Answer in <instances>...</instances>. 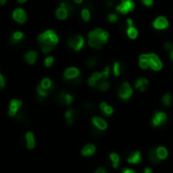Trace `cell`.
Instances as JSON below:
<instances>
[{"mask_svg": "<svg viewBox=\"0 0 173 173\" xmlns=\"http://www.w3.org/2000/svg\"><path fill=\"white\" fill-rule=\"evenodd\" d=\"M37 42L41 46L43 53L48 54L53 51L54 47L59 43V37L53 30H49L37 37Z\"/></svg>", "mask_w": 173, "mask_h": 173, "instance_id": "1", "label": "cell"}, {"mask_svg": "<svg viewBox=\"0 0 173 173\" xmlns=\"http://www.w3.org/2000/svg\"><path fill=\"white\" fill-rule=\"evenodd\" d=\"M64 79L66 80L68 84L76 86L80 84L82 81V78L80 76V71L76 67H70L65 70L64 72Z\"/></svg>", "mask_w": 173, "mask_h": 173, "instance_id": "2", "label": "cell"}, {"mask_svg": "<svg viewBox=\"0 0 173 173\" xmlns=\"http://www.w3.org/2000/svg\"><path fill=\"white\" fill-rule=\"evenodd\" d=\"M140 58L145 59L149 62V65H150V68L154 71H159L162 69L163 65L162 62L160 61V59L158 58L157 55L155 54H144V55H141Z\"/></svg>", "mask_w": 173, "mask_h": 173, "instance_id": "3", "label": "cell"}, {"mask_svg": "<svg viewBox=\"0 0 173 173\" xmlns=\"http://www.w3.org/2000/svg\"><path fill=\"white\" fill-rule=\"evenodd\" d=\"M117 95L123 100H127L133 95V89L128 82H123L117 88Z\"/></svg>", "mask_w": 173, "mask_h": 173, "instance_id": "4", "label": "cell"}, {"mask_svg": "<svg viewBox=\"0 0 173 173\" xmlns=\"http://www.w3.org/2000/svg\"><path fill=\"white\" fill-rule=\"evenodd\" d=\"M68 47L74 51H80L84 46V39L81 35H74L67 41Z\"/></svg>", "mask_w": 173, "mask_h": 173, "instance_id": "5", "label": "cell"}, {"mask_svg": "<svg viewBox=\"0 0 173 173\" xmlns=\"http://www.w3.org/2000/svg\"><path fill=\"white\" fill-rule=\"evenodd\" d=\"M88 45L91 48L99 50V49H101V47H102L104 44L95 35V32H94V30H91V32H88Z\"/></svg>", "mask_w": 173, "mask_h": 173, "instance_id": "6", "label": "cell"}, {"mask_svg": "<svg viewBox=\"0 0 173 173\" xmlns=\"http://www.w3.org/2000/svg\"><path fill=\"white\" fill-rule=\"evenodd\" d=\"M22 106V101L18 99H12L9 103V110H8V115L11 117H15L17 112L20 110V107Z\"/></svg>", "mask_w": 173, "mask_h": 173, "instance_id": "7", "label": "cell"}, {"mask_svg": "<svg viewBox=\"0 0 173 173\" xmlns=\"http://www.w3.org/2000/svg\"><path fill=\"white\" fill-rule=\"evenodd\" d=\"M12 17L16 22L22 25V23H25V21H27V12H25L22 8L18 7V8H16V9H14L13 10Z\"/></svg>", "mask_w": 173, "mask_h": 173, "instance_id": "8", "label": "cell"}, {"mask_svg": "<svg viewBox=\"0 0 173 173\" xmlns=\"http://www.w3.org/2000/svg\"><path fill=\"white\" fill-rule=\"evenodd\" d=\"M167 120V115L163 111H157L154 115V117L152 120V125L153 127H159L162 124H164Z\"/></svg>", "mask_w": 173, "mask_h": 173, "instance_id": "9", "label": "cell"}, {"mask_svg": "<svg viewBox=\"0 0 173 173\" xmlns=\"http://www.w3.org/2000/svg\"><path fill=\"white\" fill-rule=\"evenodd\" d=\"M168 25H169L168 20L164 17V16H158L153 22V27L158 30H165V28L168 27Z\"/></svg>", "mask_w": 173, "mask_h": 173, "instance_id": "10", "label": "cell"}, {"mask_svg": "<svg viewBox=\"0 0 173 173\" xmlns=\"http://www.w3.org/2000/svg\"><path fill=\"white\" fill-rule=\"evenodd\" d=\"M77 117H78V112L75 110L70 108V110H68L65 112L66 123H67V125H72L73 124H74L75 120H77Z\"/></svg>", "mask_w": 173, "mask_h": 173, "instance_id": "11", "label": "cell"}, {"mask_svg": "<svg viewBox=\"0 0 173 173\" xmlns=\"http://www.w3.org/2000/svg\"><path fill=\"white\" fill-rule=\"evenodd\" d=\"M91 123L94 127H96L97 129L101 130V131H104V130H106V128H107V123H106L102 117H94L92 118Z\"/></svg>", "mask_w": 173, "mask_h": 173, "instance_id": "12", "label": "cell"}, {"mask_svg": "<svg viewBox=\"0 0 173 173\" xmlns=\"http://www.w3.org/2000/svg\"><path fill=\"white\" fill-rule=\"evenodd\" d=\"M41 86L44 89L50 91L51 93L55 90V84L53 83V81H52L50 78H44V79L41 81Z\"/></svg>", "mask_w": 173, "mask_h": 173, "instance_id": "13", "label": "cell"}, {"mask_svg": "<svg viewBox=\"0 0 173 173\" xmlns=\"http://www.w3.org/2000/svg\"><path fill=\"white\" fill-rule=\"evenodd\" d=\"M127 160H128V162L131 163V164H139V163L142 161L141 152H139V151H136V152H134L132 154V155H130L129 157H128Z\"/></svg>", "mask_w": 173, "mask_h": 173, "instance_id": "14", "label": "cell"}, {"mask_svg": "<svg viewBox=\"0 0 173 173\" xmlns=\"http://www.w3.org/2000/svg\"><path fill=\"white\" fill-rule=\"evenodd\" d=\"M25 62L27 64H30V65H34L35 63V61H37V54L35 51H30L27 52V54L25 55Z\"/></svg>", "mask_w": 173, "mask_h": 173, "instance_id": "15", "label": "cell"}, {"mask_svg": "<svg viewBox=\"0 0 173 173\" xmlns=\"http://www.w3.org/2000/svg\"><path fill=\"white\" fill-rule=\"evenodd\" d=\"M148 84H149V81L146 78H139V79L135 82V88L140 89L141 91H145Z\"/></svg>", "mask_w": 173, "mask_h": 173, "instance_id": "16", "label": "cell"}, {"mask_svg": "<svg viewBox=\"0 0 173 173\" xmlns=\"http://www.w3.org/2000/svg\"><path fill=\"white\" fill-rule=\"evenodd\" d=\"M25 140H27V149L32 150V149L35 148V136L32 132H27L25 134Z\"/></svg>", "mask_w": 173, "mask_h": 173, "instance_id": "17", "label": "cell"}, {"mask_svg": "<svg viewBox=\"0 0 173 173\" xmlns=\"http://www.w3.org/2000/svg\"><path fill=\"white\" fill-rule=\"evenodd\" d=\"M95 150H96L95 146L92 145V144H88V145L83 147V149L81 150V154L83 156H87V157H88V156L93 155V154L95 153Z\"/></svg>", "mask_w": 173, "mask_h": 173, "instance_id": "18", "label": "cell"}, {"mask_svg": "<svg viewBox=\"0 0 173 173\" xmlns=\"http://www.w3.org/2000/svg\"><path fill=\"white\" fill-rule=\"evenodd\" d=\"M69 11L67 10L66 8H64V7L61 6L60 8H58L57 9V11H56V16H57V18L58 19H60V20H64V19H66V18L68 17V15H69Z\"/></svg>", "mask_w": 173, "mask_h": 173, "instance_id": "19", "label": "cell"}, {"mask_svg": "<svg viewBox=\"0 0 173 173\" xmlns=\"http://www.w3.org/2000/svg\"><path fill=\"white\" fill-rule=\"evenodd\" d=\"M25 39V35L21 32H13V35H11V44L17 45L18 43L22 42V40Z\"/></svg>", "mask_w": 173, "mask_h": 173, "instance_id": "20", "label": "cell"}, {"mask_svg": "<svg viewBox=\"0 0 173 173\" xmlns=\"http://www.w3.org/2000/svg\"><path fill=\"white\" fill-rule=\"evenodd\" d=\"M148 156H149V159H150V161L152 163H154V164H159L161 161H162L159 157H158L157 152H156L155 149H152V150L149 151Z\"/></svg>", "mask_w": 173, "mask_h": 173, "instance_id": "21", "label": "cell"}, {"mask_svg": "<svg viewBox=\"0 0 173 173\" xmlns=\"http://www.w3.org/2000/svg\"><path fill=\"white\" fill-rule=\"evenodd\" d=\"M99 107H100V110L103 112L104 115H107V117H110V115H112L113 108L111 107L110 105H107V104H106L105 102H101L100 105H99Z\"/></svg>", "mask_w": 173, "mask_h": 173, "instance_id": "22", "label": "cell"}, {"mask_svg": "<svg viewBox=\"0 0 173 173\" xmlns=\"http://www.w3.org/2000/svg\"><path fill=\"white\" fill-rule=\"evenodd\" d=\"M156 152H157L158 157H159L161 160L166 159L168 156V152H167L166 148H164V147H161V146L158 147V148L156 149Z\"/></svg>", "mask_w": 173, "mask_h": 173, "instance_id": "23", "label": "cell"}, {"mask_svg": "<svg viewBox=\"0 0 173 173\" xmlns=\"http://www.w3.org/2000/svg\"><path fill=\"white\" fill-rule=\"evenodd\" d=\"M123 67H124V65L120 62H115L113 64V66H112L113 75H115V76H120V73L123 72Z\"/></svg>", "mask_w": 173, "mask_h": 173, "instance_id": "24", "label": "cell"}, {"mask_svg": "<svg viewBox=\"0 0 173 173\" xmlns=\"http://www.w3.org/2000/svg\"><path fill=\"white\" fill-rule=\"evenodd\" d=\"M127 35L130 39L135 40V39H137V37H138V30H137V28L134 27H128L127 28Z\"/></svg>", "mask_w": 173, "mask_h": 173, "instance_id": "25", "label": "cell"}, {"mask_svg": "<svg viewBox=\"0 0 173 173\" xmlns=\"http://www.w3.org/2000/svg\"><path fill=\"white\" fill-rule=\"evenodd\" d=\"M110 84L107 80H101L98 83V85H97V87H98L101 91H106V90H108L110 89Z\"/></svg>", "mask_w": 173, "mask_h": 173, "instance_id": "26", "label": "cell"}, {"mask_svg": "<svg viewBox=\"0 0 173 173\" xmlns=\"http://www.w3.org/2000/svg\"><path fill=\"white\" fill-rule=\"evenodd\" d=\"M81 16H82V18H83V20H84V21H89V20H90V18H91V13H90L89 8L85 7V8L82 9V11H81Z\"/></svg>", "mask_w": 173, "mask_h": 173, "instance_id": "27", "label": "cell"}, {"mask_svg": "<svg viewBox=\"0 0 173 173\" xmlns=\"http://www.w3.org/2000/svg\"><path fill=\"white\" fill-rule=\"evenodd\" d=\"M96 64H97V58H96V57H94V56L89 57V58L86 60V65L88 66L89 68L95 67Z\"/></svg>", "mask_w": 173, "mask_h": 173, "instance_id": "28", "label": "cell"}, {"mask_svg": "<svg viewBox=\"0 0 173 173\" xmlns=\"http://www.w3.org/2000/svg\"><path fill=\"white\" fill-rule=\"evenodd\" d=\"M57 101H58V103L61 104V105H66V93L65 92L61 91L60 93L58 94Z\"/></svg>", "mask_w": 173, "mask_h": 173, "instance_id": "29", "label": "cell"}, {"mask_svg": "<svg viewBox=\"0 0 173 173\" xmlns=\"http://www.w3.org/2000/svg\"><path fill=\"white\" fill-rule=\"evenodd\" d=\"M115 9H117V12L122 13V14H128L129 13V10L127 9V7H125V5L123 2H120L118 5H117V7H115Z\"/></svg>", "mask_w": 173, "mask_h": 173, "instance_id": "30", "label": "cell"}, {"mask_svg": "<svg viewBox=\"0 0 173 173\" xmlns=\"http://www.w3.org/2000/svg\"><path fill=\"white\" fill-rule=\"evenodd\" d=\"M171 100H172V97L169 93H166L164 96L162 97V103L164 104L165 106L171 105Z\"/></svg>", "mask_w": 173, "mask_h": 173, "instance_id": "31", "label": "cell"}, {"mask_svg": "<svg viewBox=\"0 0 173 173\" xmlns=\"http://www.w3.org/2000/svg\"><path fill=\"white\" fill-rule=\"evenodd\" d=\"M84 110L86 111H89V112H92V111L96 110V104L93 102H87L84 104Z\"/></svg>", "mask_w": 173, "mask_h": 173, "instance_id": "32", "label": "cell"}, {"mask_svg": "<svg viewBox=\"0 0 173 173\" xmlns=\"http://www.w3.org/2000/svg\"><path fill=\"white\" fill-rule=\"evenodd\" d=\"M110 66H106L104 68V70L101 72V77H102V80H107L108 76H110Z\"/></svg>", "mask_w": 173, "mask_h": 173, "instance_id": "33", "label": "cell"}, {"mask_svg": "<svg viewBox=\"0 0 173 173\" xmlns=\"http://www.w3.org/2000/svg\"><path fill=\"white\" fill-rule=\"evenodd\" d=\"M139 65H140V67H141L142 69H148V68H150V65H149L148 61L145 60V59H142V58H140Z\"/></svg>", "mask_w": 173, "mask_h": 173, "instance_id": "34", "label": "cell"}, {"mask_svg": "<svg viewBox=\"0 0 173 173\" xmlns=\"http://www.w3.org/2000/svg\"><path fill=\"white\" fill-rule=\"evenodd\" d=\"M45 66L46 67H51V66H53L54 64V57L53 56H48L46 59H45Z\"/></svg>", "mask_w": 173, "mask_h": 173, "instance_id": "35", "label": "cell"}, {"mask_svg": "<svg viewBox=\"0 0 173 173\" xmlns=\"http://www.w3.org/2000/svg\"><path fill=\"white\" fill-rule=\"evenodd\" d=\"M107 19L110 23H115L118 19V16H117V14H115V13H110V15L107 16Z\"/></svg>", "mask_w": 173, "mask_h": 173, "instance_id": "36", "label": "cell"}, {"mask_svg": "<svg viewBox=\"0 0 173 173\" xmlns=\"http://www.w3.org/2000/svg\"><path fill=\"white\" fill-rule=\"evenodd\" d=\"M110 159L111 160L112 163H120V156L117 153H110Z\"/></svg>", "mask_w": 173, "mask_h": 173, "instance_id": "37", "label": "cell"}, {"mask_svg": "<svg viewBox=\"0 0 173 173\" xmlns=\"http://www.w3.org/2000/svg\"><path fill=\"white\" fill-rule=\"evenodd\" d=\"M74 100V96L70 93H66V105H70Z\"/></svg>", "mask_w": 173, "mask_h": 173, "instance_id": "38", "label": "cell"}, {"mask_svg": "<svg viewBox=\"0 0 173 173\" xmlns=\"http://www.w3.org/2000/svg\"><path fill=\"white\" fill-rule=\"evenodd\" d=\"M164 50L170 53V52H171L173 50V43H171V42H166V43H165V44H164Z\"/></svg>", "mask_w": 173, "mask_h": 173, "instance_id": "39", "label": "cell"}, {"mask_svg": "<svg viewBox=\"0 0 173 173\" xmlns=\"http://www.w3.org/2000/svg\"><path fill=\"white\" fill-rule=\"evenodd\" d=\"M141 2L143 3V5L147 7H151L154 3V0H141Z\"/></svg>", "mask_w": 173, "mask_h": 173, "instance_id": "40", "label": "cell"}, {"mask_svg": "<svg viewBox=\"0 0 173 173\" xmlns=\"http://www.w3.org/2000/svg\"><path fill=\"white\" fill-rule=\"evenodd\" d=\"M0 87L1 88L5 87V79H4V76L2 74H0Z\"/></svg>", "mask_w": 173, "mask_h": 173, "instance_id": "41", "label": "cell"}, {"mask_svg": "<svg viewBox=\"0 0 173 173\" xmlns=\"http://www.w3.org/2000/svg\"><path fill=\"white\" fill-rule=\"evenodd\" d=\"M127 25H128V27H134V21H133L132 18H128L127 19Z\"/></svg>", "mask_w": 173, "mask_h": 173, "instance_id": "42", "label": "cell"}, {"mask_svg": "<svg viewBox=\"0 0 173 173\" xmlns=\"http://www.w3.org/2000/svg\"><path fill=\"white\" fill-rule=\"evenodd\" d=\"M105 6L107 7V8H110V7L113 6V2L111 1V0H106V1H105Z\"/></svg>", "mask_w": 173, "mask_h": 173, "instance_id": "43", "label": "cell"}, {"mask_svg": "<svg viewBox=\"0 0 173 173\" xmlns=\"http://www.w3.org/2000/svg\"><path fill=\"white\" fill-rule=\"evenodd\" d=\"M123 173H136V172L132 169H129V168H125V169L123 170Z\"/></svg>", "mask_w": 173, "mask_h": 173, "instance_id": "44", "label": "cell"}, {"mask_svg": "<svg viewBox=\"0 0 173 173\" xmlns=\"http://www.w3.org/2000/svg\"><path fill=\"white\" fill-rule=\"evenodd\" d=\"M95 173H106V171L103 169V168H98V169L95 171Z\"/></svg>", "mask_w": 173, "mask_h": 173, "instance_id": "45", "label": "cell"}, {"mask_svg": "<svg viewBox=\"0 0 173 173\" xmlns=\"http://www.w3.org/2000/svg\"><path fill=\"white\" fill-rule=\"evenodd\" d=\"M144 173H153V171H152V169H150V168H145Z\"/></svg>", "mask_w": 173, "mask_h": 173, "instance_id": "46", "label": "cell"}, {"mask_svg": "<svg viewBox=\"0 0 173 173\" xmlns=\"http://www.w3.org/2000/svg\"><path fill=\"white\" fill-rule=\"evenodd\" d=\"M170 60H171L172 62H173V50H172L171 52H170Z\"/></svg>", "mask_w": 173, "mask_h": 173, "instance_id": "47", "label": "cell"}, {"mask_svg": "<svg viewBox=\"0 0 173 173\" xmlns=\"http://www.w3.org/2000/svg\"><path fill=\"white\" fill-rule=\"evenodd\" d=\"M6 1L7 0H0V4H1V5H4V4L6 3Z\"/></svg>", "mask_w": 173, "mask_h": 173, "instance_id": "48", "label": "cell"}, {"mask_svg": "<svg viewBox=\"0 0 173 173\" xmlns=\"http://www.w3.org/2000/svg\"><path fill=\"white\" fill-rule=\"evenodd\" d=\"M18 2H19V3H25V1H27V0H17Z\"/></svg>", "mask_w": 173, "mask_h": 173, "instance_id": "49", "label": "cell"}, {"mask_svg": "<svg viewBox=\"0 0 173 173\" xmlns=\"http://www.w3.org/2000/svg\"><path fill=\"white\" fill-rule=\"evenodd\" d=\"M75 2H76V3H81L82 2V0H74Z\"/></svg>", "mask_w": 173, "mask_h": 173, "instance_id": "50", "label": "cell"}, {"mask_svg": "<svg viewBox=\"0 0 173 173\" xmlns=\"http://www.w3.org/2000/svg\"><path fill=\"white\" fill-rule=\"evenodd\" d=\"M129 1H133V0H122V2H129Z\"/></svg>", "mask_w": 173, "mask_h": 173, "instance_id": "51", "label": "cell"}, {"mask_svg": "<svg viewBox=\"0 0 173 173\" xmlns=\"http://www.w3.org/2000/svg\"><path fill=\"white\" fill-rule=\"evenodd\" d=\"M61 1H69V0H61Z\"/></svg>", "mask_w": 173, "mask_h": 173, "instance_id": "52", "label": "cell"}]
</instances>
